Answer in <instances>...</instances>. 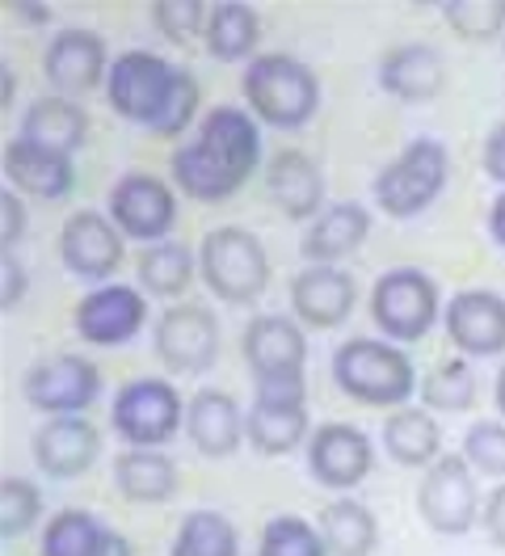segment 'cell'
<instances>
[{
	"mask_svg": "<svg viewBox=\"0 0 505 556\" xmlns=\"http://www.w3.org/2000/svg\"><path fill=\"white\" fill-rule=\"evenodd\" d=\"M262 161V131L249 110L215 105L199 136L173 152V181L199 203H224L253 177Z\"/></svg>",
	"mask_w": 505,
	"mask_h": 556,
	"instance_id": "obj_1",
	"label": "cell"
},
{
	"mask_svg": "<svg viewBox=\"0 0 505 556\" xmlns=\"http://www.w3.org/2000/svg\"><path fill=\"white\" fill-rule=\"evenodd\" d=\"M240 89L253 118L278 131H300L320 110V80L295 55H257L244 68Z\"/></svg>",
	"mask_w": 505,
	"mask_h": 556,
	"instance_id": "obj_2",
	"label": "cell"
},
{
	"mask_svg": "<svg viewBox=\"0 0 505 556\" xmlns=\"http://www.w3.org/2000/svg\"><path fill=\"white\" fill-rule=\"evenodd\" d=\"M333 380L345 396L363 405H383V409H404L417 392V371L408 354L383 338H350L333 354Z\"/></svg>",
	"mask_w": 505,
	"mask_h": 556,
	"instance_id": "obj_3",
	"label": "cell"
},
{
	"mask_svg": "<svg viewBox=\"0 0 505 556\" xmlns=\"http://www.w3.org/2000/svg\"><path fill=\"white\" fill-rule=\"evenodd\" d=\"M199 270L206 287L228 300V304H253L269 282V257L266 244L257 241L249 228H215L202 237L199 249Z\"/></svg>",
	"mask_w": 505,
	"mask_h": 556,
	"instance_id": "obj_4",
	"label": "cell"
},
{
	"mask_svg": "<svg viewBox=\"0 0 505 556\" xmlns=\"http://www.w3.org/2000/svg\"><path fill=\"white\" fill-rule=\"evenodd\" d=\"M244 363L257 380V396H303L307 338L291 316H253L244 329Z\"/></svg>",
	"mask_w": 505,
	"mask_h": 556,
	"instance_id": "obj_5",
	"label": "cell"
},
{
	"mask_svg": "<svg viewBox=\"0 0 505 556\" xmlns=\"http://www.w3.org/2000/svg\"><path fill=\"white\" fill-rule=\"evenodd\" d=\"M446 174H451L446 148L438 139H413L401 156L375 177V203L392 219H408L442 194Z\"/></svg>",
	"mask_w": 505,
	"mask_h": 556,
	"instance_id": "obj_6",
	"label": "cell"
},
{
	"mask_svg": "<svg viewBox=\"0 0 505 556\" xmlns=\"http://www.w3.org/2000/svg\"><path fill=\"white\" fill-rule=\"evenodd\" d=\"M110 421L123 443L156 452L181 430L186 401L177 396V388L168 380H131L118 388V396L110 405Z\"/></svg>",
	"mask_w": 505,
	"mask_h": 556,
	"instance_id": "obj_7",
	"label": "cell"
},
{
	"mask_svg": "<svg viewBox=\"0 0 505 556\" xmlns=\"http://www.w3.org/2000/svg\"><path fill=\"white\" fill-rule=\"evenodd\" d=\"M370 316L388 333V342H421L438 320V287L430 275L396 266L379 275L370 291Z\"/></svg>",
	"mask_w": 505,
	"mask_h": 556,
	"instance_id": "obj_8",
	"label": "cell"
},
{
	"mask_svg": "<svg viewBox=\"0 0 505 556\" xmlns=\"http://www.w3.org/2000/svg\"><path fill=\"white\" fill-rule=\"evenodd\" d=\"M173 80H177V68L168 60L152 51H123L105 76V102L118 118L152 131L173 93Z\"/></svg>",
	"mask_w": 505,
	"mask_h": 556,
	"instance_id": "obj_9",
	"label": "cell"
},
{
	"mask_svg": "<svg viewBox=\"0 0 505 556\" xmlns=\"http://www.w3.org/2000/svg\"><path fill=\"white\" fill-rule=\"evenodd\" d=\"M480 489L464 455H438L417 489V515L438 535H464L480 519Z\"/></svg>",
	"mask_w": 505,
	"mask_h": 556,
	"instance_id": "obj_10",
	"label": "cell"
},
{
	"mask_svg": "<svg viewBox=\"0 0 505 556\" xmlns=\"http://www.w3.org/2000/svg\"><path fill=\"white\" fill-rule=\"evenodd\" d=\"M22 392L34 409L51 417H80L101 392V371L80 354H55L34 363L22 380Z\"/></svg>",
	"mask_w": 505,
	"mask_h": 556,
	"instance_id": "obj_11",
	"label": "cell"
},
{
	"mask_svg": "<svg viewBox=\"0 0 505 556\" xmlns=\"http://www.w3.org/2000/svg\"><path fill=\"white\" fill-rule=\"evenodd\" d=\"M156 358L173 376H202L219 358V325L202 304H177L156 320Z\"/></svg>",
	"mask_w": 505,
	"mask_h": 556,
	"instance_id": "obj_12",
	"label": "cell"
},
{
	"mask_svg": "<svg viewBox=\"0 0 505 556\" xmlns=\"http://www.w3.org/2000/svg\"><path fill=\"white\" fill-rule=\"evenodd\" d=\"M110 219L131 241L161 244L177 224V199L161 177L127 174L118 177L114 190H110Z\"/></svg>",
	"mask_w": 505,
	"mask_h": 556,
	"instance_id": "obj_13",
	"label": "cell"
},
{
	"mask_svg": "<svg viewBox=\"0 0 505 556\" xmlns=\"http://www.w3.org/2000/svg\"><path fill=\"white\" fill-rule=\"evenodd\" d=\"M110 55H105V42L101 35L85 30V26H64L60 35L51 38L47 55H42V76L51 80V89L60 98H80V93H93L98 85H105L110 76Z\"/></svg>",
	"mask_w": 505,
	"mask_h": 556,
	"instance_id": "obj_14",
	"label": "cell"
},
{
	"mask_svg": "<svg viewBox=\"0 0 505 556\" xmlns=\"http://www.w3.org/2000/svg\"><path fill=\"white\" fill-rule=\"evenodd\" d=\"M60 262L85 282H101L123 262V232L101 211H76L60 232Z\"/></svg>",
	"mask_w": 505,
	"mask_h": 556,
	"instance_id": "obj_15",
	"label": "cell"
},
{
	"mask_svg": "<svg viewBox=\"0 0 505 556\" xmlns=\"http://www.w3.org/2000/svg\"><path fill=\"white\" fill-rule=\"evenodd\" d=\"M375 452L370 439L350 421H325L307 439V472L325 489H354L367 481Z\"/></svg>",
	"mask_w": 505,
	"mask_h": 556,
	"instance_id": "obj_16",
	"label": "cell"
},
{
	"mask_svg": "<svg viewBox=\"0 0 505 556\" xmlns=\"http://www.w3.org/2000/svg\"><path fill=\"white\" fill-rule=\"evenodd\" d=\"M148 320V300L127 282H105L76 304V333L93 346H123Z\"/></svg>",
	"mask_w": 505,
	"mask_h": 556,
	"instance_id": "obj_17",
	"label": "cell"
},
{
	"mask_svg": "<svg viewBox=\"0 0 505 556\" xmlns=\"http://www.w3.org/2000/svg\"><path fill=\"white\" fill-rule=\"evenodd\" d=\"M34 464L51 481H72L93 468L101 452V434L89 417H51L42 430H34Z\"/></svg>",
	"mask_w": 505,
	"mask_h": 556,
	"instance_id": "obj_18",
	"label": "cell"
},
{
	"mask_svg": "<svg viewBox=\"0 0 505 556\" xmlns=\"http://www.w3.org/2000/svg\"><path fill=\"white\" fill-rule=\"evenodd\" d=\"M446 338L459 354L489 358L505 350V300L493 291H459L446 304Z\"/></svg>",
	"mask_w": 505,
	"mask_h": 556,
	"instance_id": "obj_19",
	"label": "cell"
},
{
	"mask_svg": "<svg viewBox=\"0 0 505 556\" xmlns=\"http://www.w3.org/2000/svg\"><path fill=\"white\" fill-rule=\"evenodd\" d=\"M354 278L341 266H307L291 278V313L312 329H337L354 313Z\"/></svg>",
	"mask_w": 505,
	"mask_h": 556,
	"instance_id": "obj_20",
	"label": "cell"
},
{
	"mask_svg": "<svg viewBox=\"0 0 505 556\" xmlns=\"http://www.w3.org/2000/svg\"><path fill=\"white\" fill-rule=\"evenodd\" d=\"M266 190L287 219H316L325 203V174L307 152L287 148L266 165Z\"/></svg>",
	"mask_w": 505,
	"mask_h": 556,
	"instance_id": "obj_21",
	"label": "cell"
},
{
	"mask_svg": "<svg viewBox=\"0 0 505 556\" xmlns=\"http://www.w3.org/2000/svg\"><path fill=\"white\" fill-rule=\"evenodd\" d=\"M4 177H9L22 194H34V199H42V203H60V199L72 194L76 169H72V156L34 148L26 139H13V143L4 148Z\"/></svg>",
	"mask_w": 505,
	"mask_h": 556,
	"instance_id": "obj_22",
	"label": "cell"
},
{
	"mask_svg": "<svg viewBox=\"0 0 505 556\" xmlns=\"http://www.w3.org/2000/svg\"><path fill=\"white\" fill-rule=\"evenodd\" d=\"M186 434L211 459L232 455L244 443V414L228 392L202 388L199 396H190V405H186Z\"/></svg>",
	"mask_w": 505,
	"mask_h": 556,
	"instance_id": "obj_23",
	"label": "cell"
},
{
	"mask_svg": "<svg viewBox=\"0 0 505 556\" xmlns=\"http://www.w3.org/2000/svg\"><path fill=\"white\" fill-rule=\"evenodd\" d=\"M379 85L401 102H434L446 85V64L434 47L404 42L379 60Z\"/></svg>",
	"mask_w": 505,
	"mask_h": 556,
	"instance_id": "obj_24",
	"label": "cell"
},
{
	"mask_svg": "<svg viewBox=\"0 0 505 556\" xmlns=\"http://www.w3.org/2000/svg\"><path fill=\"white\" fill-rule=\"evenodd\" d=\"M244 439L262 455H287L307 439V401L303 396H257L244 414Z\"/></svg>",
	"mask_w": 505,
	"mask_h": 556,
	"instance_id": "obj_25",
	"label": "cell"
},
{
	"mask_svg": "<svg viewBox=\"0 0 505 556\" xmlns=\"http://www.w3.org/2000/svg\"><path fill=\"white\" fill-rule=\"evenodd\" d=\"M367 232L370 215L363 203H333V207H325L312 219L300 249L312 266H333V262L350 257L358 244L367 241Z\"/></svg>",
	"mask_w": 505,
	"mask_h": 556,
	"instance_id": "obj_26",
	"label": "cell"
},
{
	"mask_svg": "<svg viewBox=\"0 0 505 556\" xmlns=\"http://www.w3.org/2000/svg\"><path fill=\"white\" fill-rule=\"evenodd\" d=\"M89 136V118L85 110L72 102V98H38L30 102V110L22 114V136L34 148H47V152H60V156H72Z\"/></svg>",
	"mask_w": 505,
	"mask_h": 556,
	"instance_id": "obj_27",
	"label": "cell"
},
{
	"mask_svg": "<svg viewBox=\"0 0 505 556\" xmlns=\"http://www.w3.org/2000/svg\"><path fill=\"white\" fill-rule=\"evenodd\" d=\"M114 485L127 502H168L177 493V464L165 452H148V447H131L114 459Z\"/></svg>",
	"mask_w": 505,
	"mask_h": 556,
	"instance_id": "obj_28",
	"label": "cell"
},
{
	"mask_svg": "<svg viewBox=\"0 0 505 556\" xmlns=\"http://www.w3.org/2000/svg\"><path fill=\"white\" fill-rule=\"evenodd\" d=\"M316 531H320L329 556H370L379 544V522L354 497H333L329 506H320Z\"/></svg>",
	"mask_w": 505,
	"mask_h": 556,
	"instance_id": "obj_29",
	"label": "cell"
},
{
	"mask_svg": "<svg viewBox=\"0 0 505 556\" xmlns=\"http://www.w3.org/2000/svg\"><path fill=\"white\" fill-rule=\"evenodd\" d=\"M383 452L404 468H430L442 452V430L430 409L404 405L383 421Z\"/></svg>",
	"mask_w": 505,
	"mask_h": 556,
	"instance_id": "obj_30",
	"label": "cell"
},
{
	"mask_svg": "<svg viewBox=\"0 0 505 556\" xmlns=\"http://www.w3.org/2000/svg\"><path fill=\"white\" fill-rule=\"evenodd\" d=\"M206 51L224 64H236V60H249L257 38H262V17L240 4V0H228V4H215L211 17H206Z\"/></svg>",
	"mask_w": 505,
	"mask_h": 556,
	"instance_id": "obj_31",
	"label": "cell"
},
{
	"mask_svg": "<svg viewBox=\"0 0 505 556\" xmlns=\"http://www.w3.org/2000/svg\"><path fill=\"white\" fill-rule=\"evenodd\" d=\"M194 253L186 244L177 241H161V244H148L143 257H139V287L148 295H161V300H173L190 287L194 278Z\"/></svg>",
	"mask_w": 505,
	"mask_h": 556,
	"instance_id": "obj_32",
	"label": "cell"
},
{
	"mask_svg": "<svg viewBox=\"0 0 505 556\" xmlns=\"http://www.w3.org/2000/svg\"><path fill=\"white\" fill-rule=\"evenodd\" d=\"M168 556H240V535L219 510H190Z\"/></svg>",
	"mask_w": 505,
	"mask_h": 556,
	"instance_id": "obj_33",
	"label": "cell"
},
{
	"mask_svg": "<svg viewBox=\"0 0 505 556\" xmlns=\"http://www.w3.org/2000/svg\"><path fill=\"white\" fill-rule=\"evenodd\" d=\"M476 401V376H471L468 358H442L421 376V405L438 414H464Z\"/></svg>",
	"mask_w": 505,
	"mask_h": 556,
	"instance_id": "obj_34",
	"label": "cell"
},
{
	"mask_svg": "<svg viewBox=\"0 0 505 556\" xmlns=\"http://www.w3.org/2000/svg\"><path fill=\"white\" fill-rule=\"evenodd\" d=\"M101 531L89 510H60L42 527V556H98Z\"/></svg>",
	"mask_w": 505,
	"mask_h": 556,
	"instance_id": "obj_35",
	"label": "cell"
},
{
	"mask_svg": "<svg viewBox=\"0 0 505 556\" xmlns=\"http://www.w3.org/2000/svg\"><path fill=\"white\" fill-rule=\"evenodd\" d=\"M442 17L468 42H489L505 35V0H451L442 4Z\"/></svg>",
	"mask_w": 505,
	"mask_h": 556,
	"instance_id": "obj_36",
	"label": "cell"
},
{
	"mask_svg": "<svg viewBox=\"0 0 505 556\" xmlns=\"http://www.w3.org/2000/svg\"><path fill=\"white\" fill-rule=\"evenodd\" d=\"M42 515V493L26 477H4L0 481V535L22 540Z\"/></svg>",
	"mask_w": 505,
	"mask_h": 556,
	"instance_id": "obj_37",
	"label": "cell"
},
{
	"mask_svg": "<svg viewBox=\"0 0 505 556\" xmlns=\"http://www.w3.org/2000/svg\"><path fill=\"white\" fill-rule=\"evenodd\" d=\"M257 556H329V548L312 522L295 519V515H278L266 522Z\"/></svg>",
	"mask_w": 505,
	"mask_h": 556,
	"instance_id": "obj_38",
	"label": "cell"
},
{
	"mask_svg": "<svg viewBox=\"0 0 505 556\" xmlns=\"http://www.w3.org/2000/svg\"><path fill=\"white\" fill-rule=\"evenodd\" d=\"M206 17H211V9L199 4V0H156V4H152L156 30H161L168 42H177V47H186L190 38L206 35Z\"/></svg>",
	"mask_w": 505,
	"mask_h": 556,
	"instance_id": "obj_39",
	"label": "cell"
},
{
	"mask_svg": "<svg viewBox=\"0 0 505 556\" xmlns=\"http://www.w3.org/2000/svg\"><path fill=\"white\" fill-rule=\"evenodd\" d=\"M464 459L484 477L505 481V421H476L464 434Z\"/></svg>",
	"mask_w": 505,
	"mask_h": 556,
	"instance_id": "obj_40",
	"label": "cell"
},
{
	"mask_svg": "<svg viewBox=\"0 0 505 556\" xmlns=\"http://www.w3.org/2000/svg\"><path fill=\"white\" fill-rule=\"evenodd\" d=\"M194 110H199V80L186 68H177L173 93H168V102H165V110H161V118H156V127H152V136H177V131H186L190 118H194Z\"/></svg>",
	"mask_w": 505,
	"mask_h": 556,
	"instance_id": "obj_41",
	"label": "cell"
},
{
	"mask_svg": "<svg viewBox=\"0 0 505 556\" xmlns=\"http://www.w3.org/2000/svg\"><path fill=\"white\" fill-rule=\"evenodd\" d=\"M22 237H26V207L13 190H0V253H13Z\"/></svg>",
	"mask_w": 505,
	"mask_h": 556,
	"instance_id": "obj_42",
	"label": "cell"
},
{
	"mask_svg": "<svg viewBox=\"0 0 505 556\" xmlns=\"http://www.w3.org/2000/svg\"><path fill=\"white\" fill-rule=\"evenodd\" d=\"M26 300V270L13 253H0V308H17Z\"/></svg>",
	"mask_w": 505,
	"mask_h": 556,
	"instance_id": "obj_43",
	"label": "cell"
},
{
	"mask_svg": "<svg viewBox=\"0 0 505 556\" xmlns=\"http://www.w3.org/2000/svg\"><path fill=\"white\" fill-rule=\"evenodd\" d=\"M480 522H484V535L505 548V481L493 493H489V502H484V510H480Z\"/></svg>",
	"mask_w": 505,
	"mask_h": 556,
	"instance_id": "obj_44",
	"label": "cell"
},
{
	"mask_svg": "<svg viewBox=\"0 0 505 556\" xmlns=\"http://www.w3.org/2000/svg\"><path fill=\"white\" fill-rule=\"evenodd\" d=\"M484 174L505 186V123L493 127L489 139H484Z\"/></svg>",
	"mask_w": 505,
	"mask_h": 556,
	"instance_id": "obj_45",
	"label": "cell"
},
{
	"mask_svg": "<svg viewBox=\"0 0 505 556\" xmlns=\"http://www.w3.org/2000/svg\"><path fill=\"white\" fill-rule=\"evenodd\" d=\"M98 556H131V544H127V535H118V531H101L98 540Z\"/></svg>",
	"mask_w": 505,
	"mask_h": 556,
	"instance_id": "obj_46",
	"label": "cell"
},
{
	"mask_svg": "<svg viewBox=\"0 0 505 556\" xmlns=\"http://www.w3.org/2000/svg\"><path fill=\"white\" fill-rule=\"evenodd\" d=\"M13 13H17L22 22H30V26H47V22H51V9H42V4H26V0H17V4H13Z\"/></svg>",
	"mask_w": 505,
	"mask_h": 556,
	"instance_id": "obj_47",
	"label": "cell"
},
{
	"mask_svg": "<svg viewBox=\"0 0 505 556\" xmlns=\"http://www.w3.org/2000/svg\"><path fill=\"white\" fill-rule=\"evenodd\" d=\"M489 232H493V241L505 249V194H497V203L489 211Z\"/></svg>",
	"mask_w": 505,
	"mask_h": 556,
	"instance_id": "obj_48",
	"label": "cell"
},
{
	"mask_svg": "<svg viewBox=\"0 0 505 556\" xmlns=\"http://www.w3.org/2000/svg\"><path fill=\"white\" fill-rule=\"evenodd\" d=\"M493 401H497V409H502V417H505V367L497 371V383H493Z\"/></svg>",
	"mask_w": 505,
	"mask_h": 556,
	"instance_id": "obj_49",
	"label": "cell"
},
{
	"mask_svg": "<svg viewBox=\"0 0 505 556\" xmlns=\"http://www.w3.org/2000/svg\"><path fill=\"white\" fill-rule=\"evenodd\" d=\"M9 102H13V72L4 68V110H9Z\"/></svg>",
	"mask_w": 505,
	"mask_h": 556,
	"instance_id": "obj_50",
	"label": "cell"
}]
</instances>
